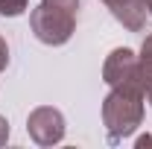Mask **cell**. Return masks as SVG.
<instances>
[{
    "mask_svg": "<svg viewBox=\"0 0 152 149\" xmlns=\"http://www.w3.org/2000/svg\"><path fill=\"white\" fill-rule=\"evenodd\" d=\"M140 67H143V73L152 76V32L143 38V44H140Z\"/></svg>",
    "mask_w": 152,
    "mask_h": 149,
    "instance_id": "cell-7",
    "label": "cell"
},
{
    "mask_svg": "<svg viewBox=\"0 0 152 149\" xmlns=\"http://www.w3.org/2000/svg\"><path fill=\"white\" fill-rule=\"evenodd\" d=\"M149 18H152V6H149Z\"/></svg>",
    "mask_w": 152,
    "mask_h": 149,
    "instance_id": "cell-12",
    "label": "cell"
},
{
    "mask_svg": "<svg viewBox=\"0 0 152 149\" xmlns=\"http://www.w3.org/2000/svg\"><path fill=\"white\" fill-rule=\"evenodd\" d=\"M102 123L111 143L129 137L143 123V91L111 88V93L102 99Z\"/></svg>",
    "mask_w": 152,
    "mask_h": 149,
    "instance_id": "cell-2",
    "label": "cell"
},
{
    "mask_svg": "<svg viewBox=\"0 0 152 149\" xmlns=\"http://www.w3.org/2000/svg\"><path fill=\"white\" fill-rule=\"evenodd\" d=\"M6 140H9V120L0 114V146H3Z\"/></svg>",
    "mask_w": 152,
    "mask_h": 149,
    "instance_id": "cell-9",
    "label": "cell"
},
{
    "mask_svg": "<svg viewBox=\"0 0 152 149\" xmlns=\"http://www.w3.org/2000/svg\"><path fill=\"white\" fill-rule=\"evenodd\" d=\"M143 96L149 99V105H152V76H146V85H143Z\"/></svg>",
    "mask_w": 152,
    "mask_h": 149,
    "instance_id": "cell-11",
    "label": "cell"
},
{
    "mask_svg": "<svg viewBox=\"0 0 152 149\" xmlns=\"http://www.w3.org/2000/svg\"><path fill=\"white\" fill-rule=\"evenodd\" d=\"M26 131L38 146H56L64 137V117L53 105H41L26 117Z\"/></svg>",
    "mask_w": 152,
    "mask_h": 149,
    "instance_id": "cell-4",
    "label": "cell"
},
{
    "mask_svg": "<svg viewBox=\"0 0 152 149\" xmlns=\"http://www.w3.org/2000/svg\"><path fill=\"white\" fill-rule=\"evenodd\" d=\"M134 146H137V149H149V146H152V137H149V134H140Z\"/></svg>",
    "mask_w": 152,
    "mask_h": 149,
    "instance_id": "cell-10",
    "label": "cell"
},
{
    "mask_svg": "<svg viewBox=\"0 0 152 149\" xmlns=\"http://www.w3.org/2000/svg\"><path fill=\"white\" fill-rule=\"evenodd\" d=\"M102 3H105V9H108L129 32H140V29L146 26L152 0H102Z\"/></svg>",
    "mask_w": 152,
    "mask_h": 149,
    "instance_id": "cell-5",
    "label": "cell"
},
{
    "mask_svg": "<svg viewBox=\"0 0 152 149\" xmlns=\"http://www.w3.org/2000/svg\"><path fill=\"white\" fill-rule=\"evenodd\" d=\"M76 18H79V0H41L38 9L29 15V26L41 44H67L76 32Z\"/></svg>",
    "mask_w": 152,
    "mask_h": 149,
    "instance_id": "cell-1",
    "label": "cell"
},
{
    "mask_svg": "<svg viewBox=\"0 0 152 149\" xmlns=\"http://www.w3.org/2000/svg\"><path fill=\"white\" fill-rule=\"evenodd\" d=\"M26 3L29 0H0V15H6V18H18L26 12Z\"/></svg>",
    "mask_w": 152,
    "mask_h": 149,
    "instance_id": "cell-6",
    "label": "cell"
},
{
    "mask_svg": "<svg viewBox=\"0 0 152 149\" xmlns=\"http://www.w3.org/2000/svg\"><path fill=\"white\" fill-rule=\"evenodd\" d=\"M9 64V44H6V38L0 35V70Z\"/></svg>",
    "mask_w": 152,
    "mask_h": 149,
    "instance_id": "cell-8",
    "label": "cell"
},
{
    "mask_svg": "<svg viewBox=\"0 0 152 149\" xmlns=\"http://www.w3.org/2000/svg\"><path fill=\"white\" fill-rule=\"evenodd\" d=\"M102 79L111 88H134V91H143V85H146V73L140 67V58L134 56L129 47H117V50L108 53L105 64H102Z\"/></svg>",
    "mask_w": 152,
    "mask_h": 149,
    "instance_id": "cell-3",
    "label": "cell"
}]
</instances>
